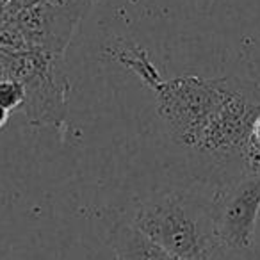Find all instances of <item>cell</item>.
<instances>
[{
	"label": "cell",
	"instance_id": "obj_1",
	"mask_svg": "<svg viewBox=\"0 0 260 260\" xmlns=\"http://www.w3.org/2000/svg\"><path fill=\"white\" fill-rule=\"evenodd\" d=\"M119 59L155 93V111L168 138L219 173L217 185L244 175L249 128L260 112V86L239 77L182 75L160 80L143 55Z\"/></svg>",
	"mask_w": 260,
	"mask_h": 260
},
{
	"label": "cell",
	"instance_id": "obj_2",
	"mask_svg": "<svg viewBox=\"0 0 260 260\" xmlns=\"http://www.w3.org/2000/svg\"><path fill=\"white\" fill-rule=\"evenodd\" d=\"M130 221L180 260H203L217 246L212 194L187 189L153 192L139 202Z\"/></svg>",
	"mask_w": 260,
	"mask_h": 260
},
{
	"label": "cell",
	"instance_id": "obj_3",
	"mask_svg": "<svg viewBox=\"0 0 260 260\" xmlns=\"http://www.w3.org/2000/svg\"><path fill=\"white\" fill-rule=\"evenodd\" d=\"M6 79L22 84V111L34 126H61L68 112L70 82L64 70V57L25 52L18 55L2 54Z\"/></svg>",
	"mask_w": 260,
	"mask_h": 260
},
{
	"label": "cell",
	"instance_id": "obj_4",
	"mask_svg": "<svg viewBox=\"0 0 260 260\" xmlns=\"http://www.w3.org/2000/svg\"><path fill=\"white\" fill-rule=\"evenodd\" d=\"M214 234L217 246L255 255L260 217V175H241L217 185L212 192Z\"/></svg>",
	"mask_w": 260,
	"mask_h": 260
},
{
	"label": "cell",
	"instance_id": "obj_5",
	"mask_svg": "<svg viewBox=\"0 0 260 260\" xmlns=\"http://www.w3.org/2000/svg\"><path fill=\"white\" fill-rule=\"evenodd\" d=\"M91 0H55L25 8L11 16L30 52L64 57Z\"/></svg>",
	"mask_w": 260,
	"mask_h": 260
},
{
	"label": "cell",
	"instance_id": "obj_6",
	"mask_svg": "<svg viewBox=\"0 0 260 260\" xmlns=\"http://www.w3.org/2000/svg\"><path fill=\"white\" fill-rule=\"evenodd\" d=\"M109 244L116 260H180L145 235L130 219H118L109 228Z\"/></svg>",
	"mask_w": 260,
	"mask_h": 260
},
{
	"label": "cell",
	"instance_id": "obj_7",
	"mask_svg": "<svg viewBox=\"0 0 260 260\" xmlns=\"http://www.w3.org/2000/svg\"><path fill=\"white\" fill-rule=\"evenodd\" d=\"M244 175H260V112L249 128L244 152Z\"/></svg>",
	"mask_w": 260,
	"mask_h": 260
},
{
	"label": "cell",
	"instance_id": "obj_8",
	"mask_svg": "<svg viewBox=\"0 0 260 260\" xmlns=\"http://www.w3.org/2000/svg\"><path fill=\"white\" fill-rule=\"evenodd\" d=\"M23 98H25V93H23V87L18 80H0V107L6 109L8 112L15 111V109H22Z\"/></svg>",
	"mask_w": 260,
	"mask_h": 260
},
{
	"label": "cell",
	"instance_id": "obj_9",
	"mask_svg": "<svg viewBox=\"0 0 260 260\" xmlns=\"http://www.w3.org/2000/svg\"><path fill=\"white\" fill-rule=\"evenodd\" d=\"M203 260H255V255H244V253H235L230 249H224L221 246H216L214 251Z\"/></svg>",
	"mask_w": 260,
	"mask_h": 260
},
{
	"label": "cell",
	"instance_id": "obj_10",
	"mask_svg": "<svg viewBox=\"0 0 260 260\" xmlns=\"http://www.w3.org/2000/svg\"><path fill=\"white\" fill-rule=\"evenodd\" d=\"M45 2H55V0H11L8 8V18H11L15 13L22 11V9L30 8V6H36V4H45Z\"/></svg>",
	"mask_w": 260,
	"mask_h": 260
},
{
	"label": "cell",
	"instance_id": "obj_11",
	"mask_svg": "<svg viewBox=\"0 0 260 260\" xmlns=\"http://www.w3.org/2000/svg\"><path fill=\"white\" fill-rule=\"evenodd\" d=\"M11 0H0V23L8 20V8Z\"/></svg>",
	"mask_w": 260,
	"mask_h": 260
},
{
	"label": "cell",
	"instance_id": "obj_12",
	"mask_svg": "<svg viewBox=\"0 0 260 260\" xmlns=\"http://www.w3.org/2000/svg\"><path fill=\"white\" fill-rule=\"evenodd\" d=\"M255 260H260V217H258V226H256V237H255Z\"/></svg>",
	"mask_w": 260,
	"mask_h": 260
},
{
	"label": "cell",
	"instance_id": "obj_13",
	"mask_svg": "<svg viewBox=\"0 0 260 260\" xmlns=\"http://www.w3.org/2000/svg\"><path fill=\"white\" fill-rule=\"evenodd\" d=\"M8 119H9V112L6 111V109L0 107V130H2V128H4V126H6V123H8Z\"/></svg>",
	"mask_w": 260,
	"mask_h": 260
},
{
	"label": "cell",
	"instance_id": "obj_14",
	"mask_svg": "<svg viewBox=\"0 0 260 260\" xmlns=\"http://www.w3.org/2000/svg\"><path fill=\"white\" fill-rule=\"evenodd\" d=\"M91 2H94V0H91Z\"/></svg>",
	"mask_w": 260,
	"mask_h": 260
}]
</instances>
